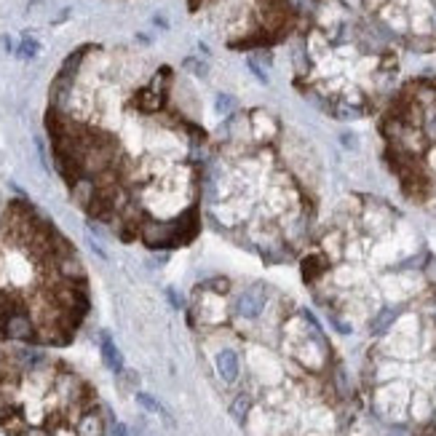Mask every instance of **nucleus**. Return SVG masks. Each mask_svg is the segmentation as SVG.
I'll return each instance as SVG.
<instances>
[{"label":"nucleus","instance_id":"f257e3e1","mask_svg":"<svg viewBox=\"0 0 436 436\" xmlns=\"http://www.w3.org/2000/svg\"><path fill=\"white\" fill-rule=\"evenodd\" d=\"M166 64L83 45L51 86L45 129L70 196L123 241L177 249L196 236L206 134Z\"/></svg>","mask_w":436,"mask_h":436},{"label":"nucleus","instance_id":"f03ea898","mask_svg":"<svg viewBox=\"0 0 436 436\" xmlns=\"http://www.w3.org/2000/svg\"><path fill=\"white\" fill-rule=\"evenodd\" d=\"M89 314V279L76 246L32 204L0 201V340L73 343Z\"/></svg>","mask_w":436,"mask_h":436},{"label":"nucleus","instance_id":"7ed1b4c3","mask_svg":"<svg viewBox=\"0 0 436 436\" xmlns=\"http://www.w3.org/2000/svg\"><path fill=\"white\" fill-rule=\"evenodd\" d=\"M399 57L375 24L346 3L318 8L308 24L295 83L332 118L353 120L375 113L391 94Z\"/></svg>","mask_w":436,"mask_h":436},{"label":"nucleus","instance_id":"20e7f679","mask_svg":"<svg viewBox=\"0 0 436 436\" xmlns=\"http://www.w3.org/2000/svg\"><path fill=\"white\" fill-rule=\"evenodd\" d=\"M97 393L64 361L32 348L0 351V428L8 436H80Z\"/></svg>","mask_w":436,"mask_h":436},{"label":"nucleus","instance_id":"39448f33","mask_svg":"<svg viewBox=\"0 0 436 436\" xmlns=\"http://www.w3.org/2000/svg\"><path fill=\"white\" fill-rule=\"evenodd\" d=\"M383 155L409 201H436V78L409 80L380 118Z\"/></svg>","mask_w":436,"mask_h":436},{"label":"nucleus","instance_id":"423d86ee","mask_svg":"<svg viewBox=\"0 0 436 436\" xmlns=\"http://www.w3.org/2000/svg\"><path fill=\"white\" fill-rule=\"evenodd\" d=\"M321 0H190V11H206L233 48H262L314 22Z\"/></svg>","mask_w":436,"mask_h":436},{"label":"nucleus","instance_id":"0eeeda50","mask_svg":"<svg viewBox=\"0 0 436 436\" xmlns=\"http://www.w3.org/2000/svg\"><path fill=\"white\" fill-rule=\"evenodd\" d=\"M388 41L412 51H436V0H359Z\"/></svg>","mask_w":436,"mask_h":436},{"label":"nucleus","instance_id":"6e6552de","mask_svg":"<svg viewBox=\"0 0 436 436\" xmlns=\"http://www.w3.org/2000/svg\"><path fill=\"white\" fill-rule=\"evenodd\" d=\"M273 292H268V286L255 284L246 286L244 292H239V297L233 300V318L239 324H257L265 308H268V300H271Z\"/></svg>","mask_w":436,"mask_h":436},{"label":"nucleus","instance_id":"1a4fd4ad","mask_svg":"<svg viewBox=\"0 0 436 436\" xmlns=\"http://www.w3.org/2000/svg\"><path fill=\"white\" fill-rule=\"evenodd\" d=\"M214 370L225 386H236L241 377V356L236 348L220 346L214 351Z\"/></svg>","mask_w":436,"mask_h":436},{"label":"nucleus","instance_id":"9d476101","mask_svg":"<svg viewBox=\"0 0 436 436\" xmlns=\"http://www.w3.org/2000/svg\"><path fill=\"white\" fill-rule=\"evenodd\" d=\"M102 361L107 364V370H113V372H123V356H120V351L115 348L113 343V337L102 332Z\"/></svg>","mask_w":436,"mask_h":436},{"label":"nucleus","instance_id":"9b49d317","mask_svg":"<svg viewBox=\"0 0 436 436\" xmlns=\"http://www.w3.org/2000/svg\"><path fill=\"white\" fill-rule=\"evenodd\" d=\"M252 407H255V402H252V393L244 391V393H239L233 402H230V415H233V418H236L239 423H244Z\"/></svg>","mask_w":436,"mask_h":436},{"label":"nucleus","instance_id":"f8f14e48","mask_svg":"<svg viewBox=\"0 0 436 436\" xmlns=\"http://www.w3.org/2000/svg\"><path fill=\"white\" fill-rule=\"evenodd\" d=\"M204 286H206L209 292H214V295H223V297L230 295V281H227V279H209Z\"/></svg>","mask_w":436,"mask_h":436},{"label":"nucleus","instance_id":"ddd939ff","mask_svg":"<svg viewBox=\"0 0 436 436\" xmlns=\"http://www.w3.org/2000/svg\"><path fill=\"white\" fill-rule=\"evenodd\" d=\"M136 402L145 407L148 412H161V407H158V402L153 399L150 393H142V391H139V393H136Z\"/></svg>","mask_w":436,"mask_h":436},{"label":"nucleus","instance_id":"4468645a","mask_svg":"<svg viewBox=\"0 0 436 436\" xmlns=\"http://www.w3.org/2000/svg\"><path fill=\"white\" fill-rule=\"evenodd\" d=\"M22 54H24V57H35V54H38V43H35V41H24V43H22Z\"/></svg>","mask_w":436,"mask_h":436},{"label":"nucleus","instance_id":"2eb2a0df","mask_svg":"<svg viewBox=\"0 0 436 436\" xmlns=\"http://www.w3.org/2000/svg\"><path fill=\"white\" fill-rule=\"evenodd\" d=\"M110 436H129V428L123 423H113L110 426Z\"/></svg>","mask_w":436,"mask_h":436}]
</instances>
